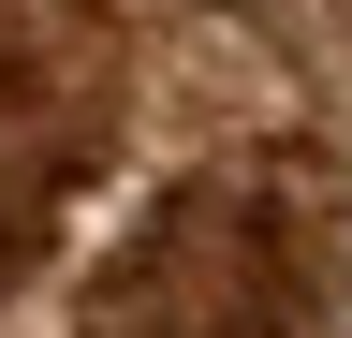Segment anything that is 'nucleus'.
I'll return each instance as SVG.
<instances>
[{
	"label": "nucleus",
	"mask_w": 352,
	"mask_h": 338,
	"mask_svg": "<svg viewBox=\"0 0 352 338\" xmlns=\"http://www.w3.org/2000/svg\"><path fill=\"white\" fill-rule=\"evenodd\" d=\"M88 338H338V250L279 177L176 191L103 265Z\"/></svg>",
	"instance_id": "obj_1"
},
{
	"label": "nucleus",
	"mask_w": 352,
	"mask_h": 338,
	"mask_svg": "<svg viewBox=\"0 0 352 338\" xmlns=\"http://www.w3.org/2000/svg\"><path fill=\"white\" fill-rule=\"evenodd\" d=\"M88 147V15L74 0H0V279L44 265Z\"/></svg>",
	"instance_id": "obj_2"
}]
</instances>
